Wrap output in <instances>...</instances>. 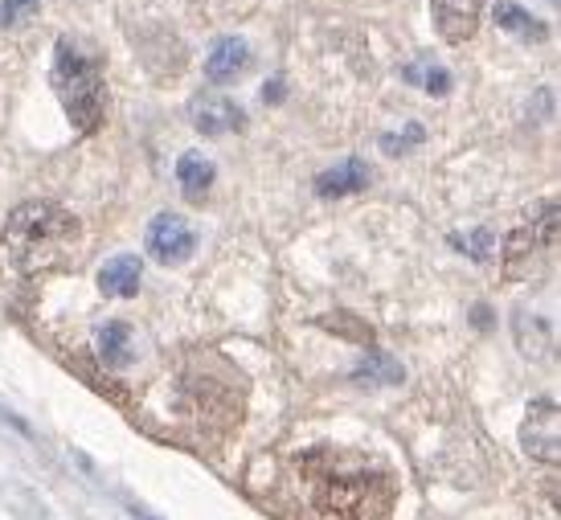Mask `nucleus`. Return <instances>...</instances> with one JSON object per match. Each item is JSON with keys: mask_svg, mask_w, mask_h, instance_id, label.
Instances as JSON below:
<instances>
[{"mask_svg": "<svg viewBox=\"0 0 561 520\" xmlns=\"http://www.w3.org/2000/svg\"><path fill=\"white\" fill-rule=\"evenodd\" d=\"M557 218H561L557 205H545V213L537 222L508 234V242H504V279H525L545 263L553 242H557Z\"/></svg>", "mask_w": 561, "mask_h": 520, "instance_id": "20e7f679", "label": "nucleus"}, {"mask_svg": "<svg viewBox=\"0 0 561 520\" xmlns=\"http://www.w3.org/2000/svg\"><path fill=\"white\" fill-rule=\"evenodd\" d=\"M357 381L361 385H394V381H402V365L390 361V357H369L357 369Z\"/></svg>", "mask_w": 561, "mask_h": 520, "instance_id": "2eb2a0df", "label": "nucleus"}, {"mask_svg": "<svg viewBox=\"0 0 561 520\" xmlns=\"http://www.w3.org/2000/svg\"><path fill=\"white\" fill-rule=\"evenodd\" d=\"M496 21H500L508 33H521V37H541V33H545V25L533 21L521 5H500V9H496Z\"/></svg>", "mask_w": 561, "mask_h": 520, "instance_id": "dca6fc26", "label": "nucleus"}, {"mask_svg": "<svg viewBox=\"0 0 561 520\" xmlns=\"http://www.w3.org/2000/svg\"><path fill=\"white\" fill-rule=\"evenodd\" d=\"M148 250H152V258H160V263L177 267V263H189L193 258L197 234L185 218H177V213H156L152 226H148Z\"/></svg>", "mask_w": 561, "mask_h": 520, "instance_id": "423d86ee", "label": "nucleus"}, {"mask_svg": "<svg viewBox=\"0 0 561 520\" xmlns=\"http://www.w3.org/2000/svg\"><path fill=\"white\" fill-rule=\"evenodd\" d=\"M406 132H410V136H385V140H381V144H385V152H406V148H414V144H422V136H426V132H422V127H418V123H410V127H406Z\"/></svg>", "mask_w": 561, "mask_h": 520, "instance_id": "a211bd4d", "label": "nucleus"}, {"mask_svg": "<svg viewBox=\"0 0 561 520\" xmlns=\"http://www.w3.org/2000/svg\"><path fill=\"white\" fill-rule=\"evenodd\" d=\"M82 238V226L70 209L54 201H25L5 222V246L21 271H50L62 267Z\"/></svg>", "mask_w": 561, "mask_h": 520, "instance_id": "f03ea898", "label": "nucleus"}, {"mask_svg": "<svg viewBox=\"0 0 561 520\" xmlns=\"http://www.w3.org/2000/svg\"><path fill=\"white\" fill-rule=\"evenodd\" d=\"M512 324H516L512 328L516 332V344H521V353L529 361H545L553 353V328H549V320H541L533 312H516Z\"/></svg>", "mask_w": 561, "mask_h": 520, "instance_id": "f8f14e48", "label": "nucleus"}, {"mask_svg": "<svg viewBox=\"0 0 561 520\" xmlns=\"http://www.w3.org/2000/svg\"><path fill=\"white\" fill-rule=\"evenodd\" d=\"M213 177H218V168H213L205 156H197V152H189V156H181V164H177V181H181V189H185V197H193V201H201L205 193H209V185H213Z\"/></svg>", "mask_w": 561, "mask_h": 520, "instance_id": "4468645a", "label": "nucleus"}, {"mask_svg": "<svg viewBox=\"0 0 561 520\" xmlns=\"http://www.w3.org/2000/svg\"><path fill=\"white\" fill-rule=\"evenodd\" d=\"M50 82H54V95L62 99V111L66 119L78 127L82 136L99 132L103 123V111H107V91H103V78L99 70L86 62L78 50H70L66 41L54 54V70H50Z\"/></svg>", "mask_w": 561, "mask_h": 520, "instance_id": "7ed1b4c3", "label": "nucleus"}, {"mask_svg": "<svg viewBox=\"0 0 561 520\" xmlns=\"http://www.w3.org/2000/svg\"><path fill=\"white\" fill-rule=\"evenodd\" d=\"M521 451L537 463L561 459V410L557 402H533L521 422Z\"/></svg>", "mask_w": 561, "mask_h": 520, "instance_id": "39448f33", "label": "nucleus"}, {"mask_svg": "<svg viewBox=\"0 0 561 520\" xmlns=\"http://www.w3.org/2000/svg\"><path fill=\"white\" fill-rule=\"evenodd\" d=\"M189 119L201 136H234L246 127V111L234 99H193Z\"/></svg>", "mask_w": 561, "mask_h": 520, "instance_id": "0eeeda50", "label": "nucleus"}, {"mask_svg": "<svg viewBox=\"0 0 561 520\" xmlns=\"http://www.w3.org/2000/svg\"><path fill=\"white\" fill-rule=\"evenodd\" d=\"M140 275H144L140 258L119 254V258H111V263L99 271V291L103 295H115V299H132L140 291Z\"/></svg>", "mask_w": 561, "mask_h": 520, "instance_id": "9b49d317", "label": "nucleus"}, {"mask_svg": "<svg viewBox=\"0 0 561 520\" xmlns=\"http://www.w3.org/2000/svg\"><path fill=\"white\" fill-rule=\"evenodd\" d=\"M25 5H29V0H9V5L0 9V25H5L9 17H17V9H25Z\"/></svg>", "mask_w": 561, "mask_h": 520, "instance_id": "6ab92c4d", "label": "nucleus"}, {"mask_svg": "<svg viewBox=\"0 0 561 520\" xmlns=\"http://www.w3.org/2000/svg\"><path fill=\"white\" fill-rule=\"evenodd\" d=\"M369 185V164L365 160H344V164H336V168H328V172H320L316 177V193L320 197H349V193H361Z\"/></svg>", "mask_w": 561, "mask_h": 520, "instance_id": "9d476101", "label": "nucleus"}, {"mask_svg": "<svg viewBox=\"0 0 561 520\" xmlns=\"http://www.w3.org/2000/svg\"><path fill=\"white\" fill-rule=\"evenodd\" d=\"M406 74H410L414 82H426V91H435V95H447V91H451V74H447V70H426V74H422L418 66H410Z\"/></svg>", "mask_w": 561, "mask_h": 520, "instance_id": "f3484780", "label": "nucleus"}, {"mask_svg": "<svg viewBox=\"0 0 561 520\" xmlns=\"http://www.w3.org/2000/svg\"><path fill=\"white\" fill-rule=\"evenodd\" d=\"M246 66H250V46L242 37H226V41H218V46L209 50V58H205V74H209V82H238L242 74H246Z\"/></svg>", "mask_w": 561, "mask_h": 520, "instance_id": "1a4fd4ad", "label": "nucleus"}, {"mask_svg": "<svg viewBox=\"0 0 561 520\" xmlns=\"http://www.w3.org/2000/svg\"><path fill=\"white\" fill-rule=\"evenodd\" d=\"M299 467L308 475L312 508L324 520H385L398 500L394 475L381 467H365L344 455H304Z\"/></svg>", "mask_w": 561, "mask_h": 520, "instance_id": "f257e3e1", "label": "nucleus"}, {"mask_svg": "<svg viewBox=\"0 0 561 520\" xmlns=\"http://www.w3.org/2000/svg\"><path fill=\"white\" fill-rule=\"evenodd\" d=\"M279 95H283V82H267V86H263V99H267V103H275Z\"/></svg>", "mask_w": 561, "mask_h": 520, "instance_id": "aec40b11", "label": "nucleus"}, {"mask_svg": "<svg viewBox=\"0 0 561 520\" xmlns=\"http://www.w3.org/2000/svg\"><path fill=\"white\" fill-rule=\"evenodd\" d=\"M95 353L99 361L123 369V365H132V328H127L123 320H111V324H99L95 332Z\"/></svg>", "mask_w": 561, "mask_h": 520, "instance_id": "ddd939ff", "label": "nucleus"}, {"mask_svg": "<svg viewBox=\"0 0 561 520\" xmlns=\"http://www.w3.org/2000/svg\"><path fill=\"white\" fill-rule=\"evenodd\" d=\"M430 13H435V29L451 46H459L480 29V0H435Z\"/></svg>", "mask_w": 561, "mask_h": 520, "instance_id": "6e6552de", "label": "nucleus"}]
</instances>
